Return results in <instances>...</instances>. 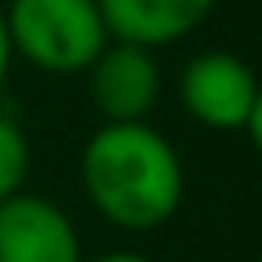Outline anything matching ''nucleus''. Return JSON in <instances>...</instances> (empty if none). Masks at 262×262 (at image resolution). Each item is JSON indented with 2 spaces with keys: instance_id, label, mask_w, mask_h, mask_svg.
I'll return each mask as SVG.
<instances>
[{
  "instance_id": "obj_1",
  "label": "nucleus",
  "mask_w": 262,
  "mask_h": 262,
  "mask_svg": "<svg viewBox=\"0 0 262 262\" xmlns=\"http://www.w3.org/2000/svg\"><path fill=\"white\" fill-rule=\"evenodd\" d=\"M90 209L127 233H151L180 213L184 164L164 131L143 123H102L78 156Z\"/></svg>"
},
{
  "instance_id": "obj_2",
  "label": "nucleus",
  "mask_w": 262,
  "mask_h": 262,
  "mask_svg": "<svg viewBox=\"0 0 262 262\" xmlns=\"http://www.w3.org/2000/svg\"><path fill=\"white\" fill-rule=\"evenodd\" d=\"M4 25L12 57H25L41 74H86L111 41L98 0H8Z\"/></svg>"
},
{
  "instance_id": "obj_3",
  "label": "nucleus",
  "mask_w": 262,
  "mask_h": 262,
  "mask_svg": "<svg viewBox=\"0 0 262 262\" xmlns=\"http://www.w3.org/2000/svg\"><path fill=\"white\" fill-rule=\"evenodd\" d=\"M258 86L262 82L250 70V61L229 49H205L188 57L176 78L184 115L209 131H242L254 111Z\"/></svg>"
},
{
  "instance_id": "obj_4",
  "label": "nucleus",
  "mask_w": 262,
  "mask_h": 262,
  "mask_svg": "<svg viewBox=\"0 0 262 262\" xmlns=\"http://www.w3.org/2000/svg\"><path fill=\"white\" fill-rule=\"evenodd\" d=\"M160 61L156 49L131 41H106L86 66V90L102 123H143L160 102Z\"/></svg>"
},
{
  "instance_id": "obj_5",
  "label": "nucleus",
  "mask_w": 262,
  "mask_h": 262,
  "mask_svg": "<svg viewBox=\"0 0 262 262\" xmlns=\"http://www.w3.org/2000/svg\"><path fill=\"white\" fill-rule=\"evenodd\" d=\"M0 262H86L70 213L41 192L0 201Z\"/></svg>"
},
{
  "instance_id": "obj_6",
  "label": "nucleus",
  "mask_w": 262,
  "mask_h": 262,
  "mask_svg": "<svg viewBox=\"0 0 262 262\" xmlns=\"http://www.w3.org/2000/svg\"><path fill=\"white\" fill-rule=\"evenodd\" d=\"M217 0H98L111 41H131L143 49L176 45L196 33Z\"/></svg>"
},
{
  "instance_id": "obj_7",
  "label": "nucleus",
  "mask_w": 262,
  "mask_h": 262,
  "mask_svg": "<svg viewBox=\"0 0 262 262\" xmlns=\"http://www.w3.org/2000/svg\"><path fill=\"white\" fill-rule=\"evenodd\" d=\"M29 168H33V147L25 127L8 111H0V201L25 188Z\"/></svg>"
},
{
  "instance_id": "obj_8",
  "label": "nucleus",
  "mask_w": 262,
  "mask_h": 262,
  "mask_svg": "<svg viewBox=\"0 0 262 262\" xmlns=\"http://www.w3.org/2000/svg\"><path fill=\"white\" fill-rule=\"evenodd\" d=\"M8 74H12V41H8L4 4H0V94H4V86H8Z\"/></svg>"
},
{
  "instance_id": "obj_9",
  "label": "nucleus",
  "mask_w": 262,
  "mask_h": 262,
  "mask_svg": "<svg viewBox=\"0 0 262 262\" xmlns=\"http://www.w3.org/2000/svg\"><path fill=\"white\" fill-rule=\"evenodd\" d=\"M246 135H250V143H254V151L262 156V86H258V98H254V111H250V119H246V127H242Z\"/></svg>"
},
{
  "instance_id": "obj_10",
  "label": "nucleus",
  "mask_w": 262,
  "mask_h": 262,
  "mask_svg": "<svg viewBox=\"0 0 262 262\" xmlns=\"http://www.w3.org/2000/svg\"><path fill=\"white\" fill-rule=\"evenodd\" d=\"M90 262H151V258L131 254V250H111V254H98V258H90Z\"/></svg>"
},
{
  "instance_id": "obj_11",
  "label": "nucleus",
  "mask_w": 262,
  "mask_h": 262,
  "mask_svg": "<svg viewBox=\"0 0 262 262\" xmlns=\"http://www.w3.org/2000/svg\"><path fill=\"white\" fill-rule=\"evenodd\" d=\"M258 262H262V258H258Z\"/></svg>"
}]
</instances>
